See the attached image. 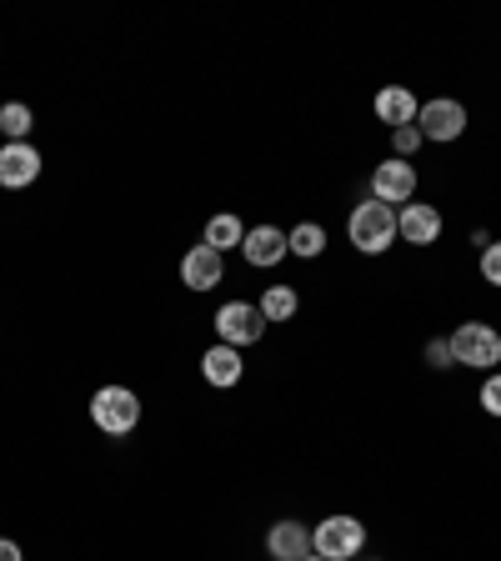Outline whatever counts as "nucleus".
Returning a JSON list of instances; mask_svg holds the SVG:
<instances>
[{
    "instance_id": "412c9836",
    "label": "nucleus",
    "mask_w": 501,
    "mask_h": 561,
    "mask_svg": "<svg viewBox=\"0 0 501 561\" xmlns=\"http://www.w3.org/2000/svg\"><path fill=\"white\" fill-rule=\"evenodd\" d=\"M481 280H491L501 291V241H491L487 251H481Z\"/></svg>"
},
{
    "instance_id": "9d476101",
    "label": "nucleus",
    "mask_w": 501,
    "mask_h": 561,
    "mask_svg": "<svg viewBox=\"0 0 501 561\" xmlns=\"http://www.w3.org/2000/svg\"><path fill=\"white\" fill-rule=\"evenodd\" d=\"M181 280H186L191 291H210V286H221V280H226V261H221V251H210L206 241L191 245L186 256H181Z\"/></svg>"
},
{
    "instance_id": "f3484780",
    "label": "nucleus",
    "mask_w": 501,
    "mask_h": 561,
    "mask_svg": "<svg viewBox=\"0 0 501 561\" xmlns=\"http://www.w3.org/2000/svg\"><path fill=\"white\" fill-rule=\"evenodd\" d=\"M286 241H292V256H301V261H316L321 251H327V231H321L316 221L292 226V231H286Z\"/></svg>"
},
{
    "instance_id": "1a4fd4ad",
    "label": "nucleus",
    "mask_w": 501,
    "mask_h": 561,
    "mask_svg": "<svg viewBox=\"0 0 501 561\" xmlns=\"http://www.w3.org/2000/svg\"><path fill=\"white\" fill-rule=\"evenodd\" d=\"M35 175H41V151H35L31 140H5L0 146V186L21 191V186H31Z\"/></svg>"
},
{
    "instance_id": "7ed1b4c3",
    "label": "nucleus",
    "mask_w": 501,
    "mask_h": 561,
    "mask_svg": "<svg viewBox=\"0 0 501 561\" xmlns=\"http://www.w3.org/2000/svg\"><path fill=\"white\" fill-rule=\"evenodd\" d=\"M452 356L462 366H471V371H497L501 362V331L481 327V321H462V327L452 331Z\"/></svg>"
},
{
    "instance_id": "a211bd4d",
    "label": "nucleus",
    "mask_w": 501,
    "mask_h": 561,
    "mask_svg": "<svg viewBox=\"0 0 501 561\" xmlns=\"http://www.w3.org/2000/svg\"><path fill=\"white\" fill-rule=\"evenodd\" d=\"M31 126H35L31 105H21V101L0 105V136H5V140H25V136H31Z\"/></svg>"
},
{
    "instance_id": "9b49d317",
    "label": "nucleus",
    "mask_w": 501,
    "mask_h": 561,
    "mask_svg": "<svg viewBox=\"0 0 501 561\" xmlns=\"http://www.w3.org/2000/svg\"><path fill=\"white\" fill-rule=\"evenodd\" d=\"M442 236V210L426 206V201H411V206L397 210V241L411 245H432Z\"/></svg>"
},
{
    "instance_id": "0eeeda50",
    "label": "nucleus",
    "mask_w": 501,
    "mask_h": 561,
    "mask_svg": "<svg viewBox=\"0 0 501 561\" xmlns=\"http://www.w3.org/2000/svg\"><path fill=\"white\" fill-rule=\"evenodd\" d=\"M372 196L386 201V206H411V196H417V165L411 161H382L372 171Z\"/></svg>"
},
{
    "instance_id": "4468645a",
    "label": "nucleus",
    "mask_w": 501,
    "mask_h": 561,
    "mask_svg": "<svg viewBox=\"0 0 501 561\" xmlns=\"http://www.w3.org/2000/svg\"><path fill=\"white\" fill-rule=\"evenodd\" d=\"M417 111H421V101L407 85H382V91H376V121H386L391 130L417 126Z\"/></svg>"
},
{
    "instance_id": "423d86ee",
    "label": "nucleus",
    "mask_w": 501,
    "mask_h": 561,
    "mask_svg": "<svg viewBox=\"0 0 501 561\" xmlns=\"http://www.w3.org/2000/svg\"><path fill=\"white\" fill-rule=\"evenodd\" d=\"M216 336L236 351L257 346V341L266 336V316H261V306H251V301H226L221 311H216Z\"/></svg>"
},
{
    "instance_id": "f8f14e48",
    "label": "nucleus",
    "mask_w": 501,
    "mask_h": 561,
    "mask_svg": "<svg viewBox=\"0 0 501 561\" xmlns=\"http://www.w3.org/2000/svg\"><path fill=\"white\" fill-rule=\"evenodd\" d=\"M201 376H206V381L216 386V391H231V386H241V376H246L241 351L226 346V341L206 346V356H201Z\"/></svg>"
},
{
    "instance_id": "f257e3e1",
    "label": "nucleus",
    "mask_w": 501,
    "mask_h": 561,
    "mask_svg": "<svg viewBox=\"0 0 501 561\" xmlns=\"http://www.w3.org/2000/svg\"><path fill=\"white\" fill-rule=\"evenodd\" d=\"M346 236L362 256H382V251H391V245H397V206H386V201H362V206L351 210Z\"/></svg>"
},
{
    "instance_id": "b1692460",
    "label": "nucleus",
    "mask_w": 501,
    "mask_h": 561,
    "mask_svg": "<svg viewBox=\"0 0 501 561\" xmlns=\"http://www.w3.org/2000/svg\"><path fill=\"white\" fill-rule=\"evenodd\" d=\"M301 561H327V557H316V551H311V557H301Z\"/></svg>"
},
{
    "instance_id": "5701e85b",
    "label": "nucleus",
    "mask_w": 501,
    "mask_h": 561,
    "mask_svg": "<svg viewBox=\"0 0 501 561\" xmlns=\"http://www.w3.org/2000/svg\"><path fill=\"white\" fill-rule=\"evenodd\" d=\"M0 561H25V551L15 547L11 537H0Z\"/></svg>"
},
{
    "instance_id": "aec40b11",
    "label": "nucleus",
    "mask_w": 501,
    "mask_h": 561,
    "mask_svg": "<svg viewBox=\"0 0 501 561\" xmlns=\"http://www.w3.org/2000/svg\"><path fill=\"white\" fill-rule=\"evenodd\" d=\"M477 401H481V411H487V416H501V371H487Z\"/></svg>"
},
{
    "instance_id": "ddd939ff",
    "label": "nucleus",
    "mask_w": 501,
    "mask_h": 561,
    "mask_svg": "<svg viewBox=\"0 0 501 561\" xmlns=\"http://www.w3.org/2000/svg\"><path fill=\"white\" fill-rule=\"evenodd\" d=\"M266 551H271V561H301V557H311V526L306 522H276L266 531Z\"/></svg>"
},
{
    "instance_id": "dca6fc26",
    "label": "nucleus",
    "mask_w": 501,
    "mask_h": 561,
    "mask_svg": "<svg viewBox=\"0 0 501 561\" xmlns=\"http://www.w3.org/2000/svg\"><path fill=\"white\" fill-rule=\"evenodd\" d=\"M257 306H261V316H266V327H271V321H292V316L301 311V296H296L292 286H266Z\"/></svg>"
},
{
    "instance_id": "6e6552de",
    "label": "nucleus",
    "mask_w": 501,
    "mask_h": 561,
    "mask_svg": "<svg viewBox=\"0 0 501 561\" xmlns=\"http://www.w3.org/2000/svg\"><path fill=\"white\" fill-rule=\"evenodd\" d=\"M241 256H246V266L271 271V266H281V261L292 256V241H286L281 226H251L246 241H241Z\"/></svg>"
},
{
    "instance_id": "4be33fe9",
    "label": "nucleus",
    "mask_w": 501,
    "mask_h": 561,
    "mask_svg": "<svg viewBox=\"0 0 501 561\" xmlns=\"http://www.w3.org/2000/svg\"><path fill=\"white\" fill-rule=\"evenodd\" d=\"M426 362H432V366H436V371H446V366H452V362H456V356H452V341H446V336H436V341H432V346H426Z\"/></svg>"
},
{
    "instance_id": "20e7f679",
    "label": "nucleus",
    "mask_w": 501,
    "mask_h": 561,
    "mask_svg": "<svg viewBox=\"0 0 501 561\" xmlns=\"http://www.w3.org/2000/svg\"><path fill=\"white\" fill-rule=\"evenodd\" d=\"M366 547V526L356 516H327L321 526H311V551L327 561H351Z\"/></svg>"
},
{
    "instance_id": "39448f33",
    "label": "nucleus",
    "mask_w": 501,
    "mask_h": 561,
    "mask_svg": "<svg viewBox=\"0 0 501 561\" xmlns=\"http://www.w3.org/2000/svg\"><path fill=\"white\" fill-rule=\"evenodd\" d=\"M417 130L421 140H436V146H452L462 130H467V105L452 101V95H436L417 111Z\"/></svg>"
},
{
    "instance_id": "6ab92c4d",
    "label": "nucleus",
    "mask_w": 501,
    "mask_h": 561,
    "mask_svg": "<svg viewBox=\"0 0 501 561\" xmlns=\"http://www.w3.org/2000/svg\"><path fill=\"white\" fill-rule=\"evenodd\" d=\"M391 151H397L401 161H411V156L421 151V130H417V126H401V130H391Z\"/></svg>"
},
{
    "instance_id": "f03ea898",
    "label": "nucleus",
    "mask_w": 501,
    "mask_h": 561,
    "mask_svg": "<svg viewBox=\"0 0 501 561\" xmlns=\"http://www.w3.org/2000/svg\"><path fill=\"white\" fill-rule=\"evenodd\" d=\"M91 421L105 436H130L140 426V397L130 386H101L91 397Z\"/></svg>"
},
{
    "instance_id": "2eb2a0df",
    "label": "nucleus",
    "mask_w": 501,
    "mask_h": 561,
    "mask_svg": "<svg viewBox=\"0 0 501 561\" xmlns=\"http://www.w3.org/2000/svg\"><path fill=\"white\" fill-rule=\"evenodd\" d=\"M246 241V226H241V216H231V210H221V216H210L206 221V245L210 251H236V245Z\"/></svg>"
}]
</instances>
